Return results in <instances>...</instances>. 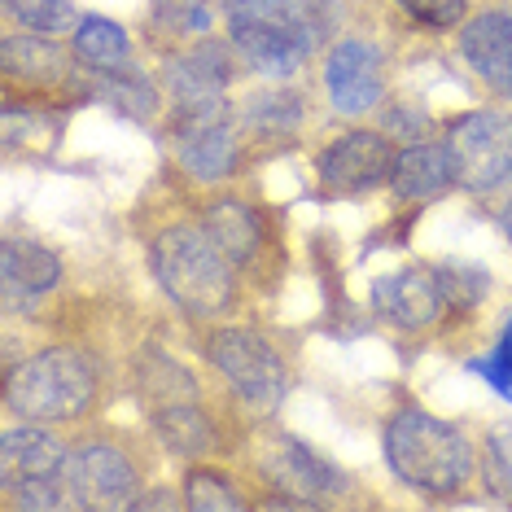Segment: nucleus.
Returning <instances> with one entry per match:
<instances>
[{
  "instance_id": "obj_32",
  "label": "nucleus",
  "mask_w": 512,
  "mask_h": 512,
  "mask_svg": "<svg viewBox=\"0 0 512 512\" xmlns=\"http://www.w3.org/2000/svg\"><path fill=\"white\" fill-rule=\"evenodd\" d=\"M499 228H504V232H508V241H512V202L504 206V211H499Z\"/></svg>"
},
{
  "instance_id": "obj_16",
  "label": "nucleus",
  "mask_w": 512,
  "mask_h": 512,
  "mask_svg": "<svg viewBox=\"0 0 512 512\" xmlns=\"http://www.w3.org/2000/svg\"><path fill=\"white\" fill-rule=\"evenodd\" d=\"M228 40L237 57L259 71L267 79H289L302 71V62H311V44H302L285 31H272V27H254V22H228Z\"/></svg>"
},
{
  "instance_id": "obj_6",
  "label": "nucleus",
  "mask_w": 512,
  "mask_h": 512,
  "mask_svg": "<svg viewBox=\"0 0 512 512\" xmlns=\"http://www.w3.org/2000/svg\"><path fill=\"white\" fill-rule=\"evenodd\" d=\"M447 149L456 184L469 193H495L512 180V114L469 110L447 123Z\"/></svg>"
},
{
  "instance_id": "obj_12",
  "label": "nucleus",
  "mask_w": 512,
  "mask_h": 512,
  "mask_svg": "<svg viewBox=\"0 0 512 512\" xmlns=\"http://www.w3.org/2000/svg\"><path fill=\"white\" fill-rule=\"evenodd\" d=\"M228 22H254V27L285 31L311 49L333 36L342 18V0H224Z\"/></svg>"
},
{
  "instance_id": "obj_22",
  "label": "nucleus",
  "mask_w": 512,
  "mask_h": 512,
  "mask_svg": "<svg viewBox=\"0 0 512 512\" xmlns=\"http://www.w3.org/2000/svg\"><path fill=\"white\" fill-rule=\"evenodd\" d=\"M5 75L9 79H27V84H53L66 75V53L53 40L36 36H9L5 40Z\"/></svg>"
},
{
  "instance_id": "obj_25",
  "label": "nucleus",
  "mask_w": 512,
  "mask_h": 512,
  "mask_svg": "<svg viewBox=\"0 0 512 512\" xmlns=\"http://www.w3.org/2000/svg\"><path fill=\"white\" fill-rule=\"evenodd\" d=\"M184 508H193V512H237V508H246V499L232 491V482L224 473L193 469L189 482H184Z\"/></svg>"
},
{
  "instance_id": "obj_33",
  "label": "nucleus",
  "mask_w": 512,
  "mask_h": 512,
  "mask_svg": "<svg viewBox=\"0 0 512 512\" xmlns=\"http://www.w3.org/2000/svg\"><path fill=\"white\" fill-rule=\"evenodd\" d=\"M504 337H512V320H508V329H504Z\"/></svg>"
},
{
  "instance_id": "obj_17",
  "label": "nucleus",
  "mask_w": 512,
  "mask_h": 512,
  "mask_svg": "<svg viewBox=\"0 0 512 512\" xmlns=\"http://www.w3.org/2000/svg\"><path fill=\"white\" fill-rule=\"evenodd\" d=\"M456 184V162H451L447 141L442 145H407L394 158L390 189L403 202H434Z\"/></svg>"
},
{
  "instance_id": "obj_27",
  "label": "nucleus",
  "mask_w": 512,
  "mask_h": 512,
  "mask_svg": "<svg viewBox=\"0 0 512 512\" xmlns=\"http://www.w3.org/2000/svg\"><path fill=\"white\" fill-rule=\"evenodd\" d=\"M438 276H442L447 307H464V311H469L473 302L491 289V276H486L482 267H473V263H447V267H438Z\"/></svg>"
},
{
  "instance_id": "obj_3",
  "label": "nucleus",
  "mask_w": 512,
  "mask_h": 512,
  "mask_svg": "<svg viewBox=\"0 0 512 512\" xmlns=\"http://www.w3.org/2000/svg\"><path fill=\"white\" fill-rule=\"evenodd\" d=\"M92 394H97L92 364L71 346H53V351L22 359L5 377V407L18 421L36 425L75 421V416L88 412Z\"/></svg>"
},
{
  "instance_id": "obj_7",
  "label": "nucleus",
  "mask_w": 512,
  "mask_h": 512,
  "mask_svg": "<svg viewBox=\"0 0 512 512\" xmlns=\"http://www.w3.org/2000/svg\"><path fill=\"white\" fill-rule=\"evenodd\" d=\"M211 364L224 372V381L254 407H276L289 390L285 359L272 351V342L250 329H219L206 346Z\"/></svg>"
},
{
  "instance_id": "obj_26",
  "label": "nucleus",
  "mask_w": 512,
  "mask_h": 512,
  "mask_svg": "<svg viewBox=\"0 0 512 512\" xmlns=\"http://www.w3.org/2000/svg\"><path fill=\"white\" fill-rule=\"evenodd\" d=\"M5 14L22 22L27 31H40V36H53V31H66V27H79L75 22V9L71 0H0Z\"/></svg>"
},
{
  "instance_id": "obj_29",
  "label": "nucleus",
  "mask_w": 512,
  "mask_h": 512,
  "mask_svg": "<svg viewBox=\"0 0 512 512\" xmlns=\"http://www.w3.org/2000/svg\"><path fill=\"white\" fill-rule=\"evenodd\" d=\"M394 5L429 31H451L464 22V14H469V0H394Z\"/></svg>"
},
{
  "instance_id": "obj_1",
  "label": "nucleus",
  "mask_w": 512,
  "mask_h": 512,
  "mask_svg": "<svg viewBox=\"0 0 512 512\" xmlns=\"http://www.w3.org/2000/svg\"><path fill=\"white\" fill-rule=\"evenodd\" d=\"M386 460L403 486L425 495H456L460 486H469L477 469L473 442L464 438V429L438 421L421 407H403V412L390 416Z\"/></svg>"
},
{
  "instance_id": "obj_23",
  "label": "nucleus",
  "mask_w": 512,
  "mask_h": 512,
  "mask_svg": "<svg viewBox=\"0 0 512 512\" xmlns=\"http://www.w3.org/2000/svg\"><path fill=\"white\" fill-rule=\"evenodd\" d=\"M97 92H101V101L119 106L123 114H132V119H149V114L158 110L154 84L136 75L132 66H127V71H97Z\"/></svg>"
},
{
  "instance_id": "obj_19",
  "label": "nucleus",
  "mask_w": 512,
  "mask_h": 512,
  "mask_svg": "<svg viewBox=\"0 0 512 512\" xmlns=\"http://www.w3.org/2000/svg\"><path fill=\"white\" fill-rule=\"evenodd\" d=\"M202 228L211 232L219 241V250H224L237 267L250 263L263 246V219L250 202H241V197H219V202H211L202 215Z\"/></svg>"
},
{
  "instance_id": "obj_28",
  "label": "nucleus",
  "mask_w": 512,
  "mask_h": 512,
  "mask_svg": "<svg viewBox=\"0 0 512 512\" xmlns=\"http://www.w3.org/2000/svg\"><path fill=\"white\" fill-rule=\"evenodd\" d=\"M486 482L495 486L504 504H512V421L495 425L486 438Z\"/></svg>"
},
{
  "instance_id": "obj_11",
  "label": "nucleus",
  "mask_w": 512,
  "mask_h": 512,
  "mask_svg": "<svg viewBox=\"0 0 512 512\" xmlns=\"http://www.w3.org/2000/svg\"><path fill=\"white\" fill-rule=\"evenodd\" d=\"M324 88L337 114H359L377 110L381 101V49L368 40H337L324 62Z\"/></svg>"
},
{
  "instance_id": "obj_14",
  "label": "nucleus",
  "mask_w": 512,
  "mask_h": 512,
  "mask_svg": "<svg viewBox=\"0 0 512 512\" xmlns=\"http://www.w3.org/2000/svg\"><path fill=\"white\" fill-rule=\"evenodd\" d=\"M460 53L486 88L512 97V14H477L460 31Z\"/></svg>"
},
{
  "instance_id": "obj_13",
  "label": "nucleus",
  "mask_w": 512,
  "mask_h": 512,
  "mask_svg": "<svg viewBox=\"0 0 512 512\" xmlns=\"http://www.w3.org/2000/svg\"><path fill=\"white\" fill-rule=\"evenodd\" d=\"M372 302L390 324L399 329H429L442 311H447V294H442L438 267H399V272L381 276L372 285Z\"/></svg>"
},
{
  "instance_id": "obj_10",
  "label": "nucleus",
  "mask_w": 512,
  "mask_h": 512,
  "mask_svg": "<svg viewBox=\"0 0 512 512\" xmlns=\"http://www.w3.org/2000/svg\"><path fill=\"white\" fill-rule=\"evenodd\" d=\"M259 469L267 473V482L276 486V491H289L294 499H302V504H320V499H333L342 495L346 486V473L337 469V464H329L324 456H316V451L307 447V442L298 438H272L263 447L259 456Z\"/></svg>"
},
{
  "instance_id": "obj_8",
  "label": "nucleus",
  "mask_w": 512,
  "mask_h": 512,
  "mask_svg": "<svg viewBox=\"0 0 512 512\" xmlns=\"http://www.w3.org/2000/svg\"><path fill=\"white\" fill-rule=\"evenodd\" d=\"M394 158H399V149L390 145L386 132H346L320 149L316 171H320L324 193L359 197V193H372V189H381V184H390Z\"/></svg>"
},
{
  "instance_id": "obj_24",
  "label": "nucleus",
  "mask_w": 512,
  "mask_h": 512,
  "mask_svg": "<svg viewBox=\"0 0 512 512\" xmlns=\"http://www.w3.org/2000/svg\"><path fill=\"white\" fill-rule=\"evenodd\" d=\"M246 123L254 127V132H267V136H276V132H298V123H302V101H298V92L276 88V92H259V97H250Z\"/></svg>"
},
{
  "instance_id": "obj_31",
  "label": "nucleus",
  "mask_w": 512,
  "mask_h": 512,
  "mask_svg": "<svg viewBox=\"0 0 512 512\" xmlns=\"http://www.w3.org/2000/svg\"><path fill=\"white\" fill-rule=\"evenodd\" d=\"M180 504V499L176 495H171V491H162V495H136V508H176Z\"/></svg>"
},
{
  "instance_id": "obj_30",
  "label": "nucleus",
  "mask_w": 512,
  "mask_h": 512,
  "mask_svg": "<svg viewBox=\"0 0 512 512\" xmlns=\"http://www.w3.org/2000/svg\"><path fill=\"white\" fill-rule=\"evenodd\" d=\"M469 368L486 381V386L499 390V394H504V399L512 403V337H499L495 351L486 355V359H473Z\"/></svg>"
},
{
  "instance_id": "obj_20",
  "label": "nucleus",
  "mask_w": 512,
  "mask_h": 512,
  "mask_svg": "<svg viewBox=\"0 0 512 512\" xmlns=\"http://www.w3.org/2000/svg\"><path fill=\"white\" fill-rule=\"evenodd\" d=\"M154 429L171 451H180V456H211V451H219V438H215V429L206 421V412L197 399L154 403Z\"/></svg>"
},
{
  "instance_id": "obj_4",
  "label": "nucleus",
  "mask_w": 512,
  "mask_h": 512,
  "mask_svg": "<svg viewBox=\"0 0 512 512\" xmlns=\"http://www.w3.org/2000/svg\"><path fill=\"white\" fill-rule=\"evenodd\" d=\"M66 469H71V456L49 429H40L36 421L5 429V438H0V486H5L14 508H71Z\"/></svg>"
},
{
  "instance_id": "obj_9",
  "label": "nucleus",
  "mask_w": 512,
  "mask_h": 512,
  "mask_svg": "<svg viewBox=\"0 0 512 512\" xmlns=\"http://www.w3.org/2000/svg\"><path fill=\"white\" fill-rule=\"evenodd\" d=\"M66 491H71V508H127L136 504L141 477L114 442H84L71 451Z\"/></svg>"
},
{
  "instance_id": "obj_2",
  "label": "nucleus",
  "mask_w": 512,
  "mask_h": 512,
  "mask_svg": "<svg viewBox=\"0 0 512 512\" xmlns=\"http://www.w3.org/2000/svg\"><path fill=\"white\" fill-rule=\"evenodd\" d=\"M149 263L167 298L189 316H224L237 298V272H232L237 263L219 250V241L206 228L180 224L158 232Z\"/></svg>"
},
{
  "instance_id": "obj_15",
  "label": "nucleus",
  "mask_w": 512,
  "mask_h": 512,
  "mask_svg": "<svg viewBox=\"0 0 512 512\" xmlns=\"http://www.w3.org/2000/svg\"><path fill=\"white\" fill-rule=\"evenodd\" d=\"M176 136V158L193 180L202 184H219L237 171L241 162V145L232 132V119L224 123H197V127H171Z\"/></svg>"
},
{
  "instance_id": "obj_18",
  "label": "nucleus",
  "mask_w": 512,
  "mask_h": 512,
  "mask_svg": "<svg viewBox=\"0 0 512 512\" xmlns=\"http://www.w3.org/2000/svg\"><path fill=\"white\" fill-rule=\"evenodd\" d=\"M0 272H5L9 307H18V302H31L36 294H49V289L62 281V259H57L53 250L36 246V241H14V237H9Z\"/></svg>"
},
{
  "instance_id": "obj_5",
  "label": "nucleus",
  "mask_w": 512,
  "mask_h": 512,
  "mask_svg": "<svg viewBox=\"0 0 512 512\" xmlns=\"http://www.w3.org/2000/svg\"><path fill=\"white\" fill-rule=\"evenodd\" d=\"M232 62H237V49H228V44H197L189 53L167 57L162 84L171 97V127L228 119V84L237 75Z\"/></svg>"
},
{
  "instance_id": "obj_21",
  "label": "nucleus",
  "mask_w": 512,
  "mask_h": 512,
  "mask_svg": "<svg viewBox=\"0 0 512 512\" xmlns=\"http://www.w3.org/2000/svg\"><path fill=\"white\" fill-rule=\"evenodd\" d=\"M75 57L88 66V71H127V57H132V44H127V31L110 18H79L75 40H71Z\"/></svg>"
}]
</instances>
